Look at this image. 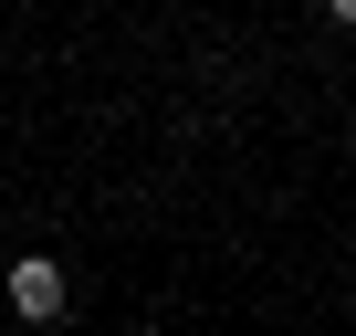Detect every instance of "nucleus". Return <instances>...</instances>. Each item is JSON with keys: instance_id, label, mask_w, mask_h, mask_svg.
Returning a JSON list of instances; mask_svg holds the SVG:
<instances>
[{"instance_id": "f257e3e1", "label": "nucleus", "mask_w": 356, "mask_h": 336, "mask_svg": "<svg viewBox=\"0 0 356 336\" xmlns=\"http://www.w3.org/2000/svg\"><path fill=\"white\" fill-rule=\"evenodd\" d=\"M63 305H74L63 263H53V252H11V315H22V326H53Z\"/></svg>"}]
</instances>
